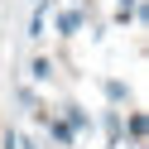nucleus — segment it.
Returning <instances> with one entry per match:
<instances>
[{
  "label": "nucleus",
  "mask_w": 149,
  "mask_h": 149,
  "mask_svg": "<svg viewBox=\"0 0 149 149\" xmlns=\"http://www.w3.org/2000/svg\"><path fill=\"white\" fill-rule=\"evenodd\" d=\"M77 24H82V19H77V10H68V15L58 19V29H63V34H77Z\"/></svg>",
  "instance_id": "1"
},
{
  "label": "nucleus",
  "mask_w": 149,
  "mask_h": 149,
  "mask_svg": "<svg viewBox=\"0 0 149 149\" xmlns=\"http://www.w3.org/2000/svg\"><path fill=\"white\" fill-rule=\"evenodd\" d=\"M48 72H53V63H48V58H39V63H34V77H39V82H48Z\"/></svg>",
  "instance_id": "2"
}]
</instances>
